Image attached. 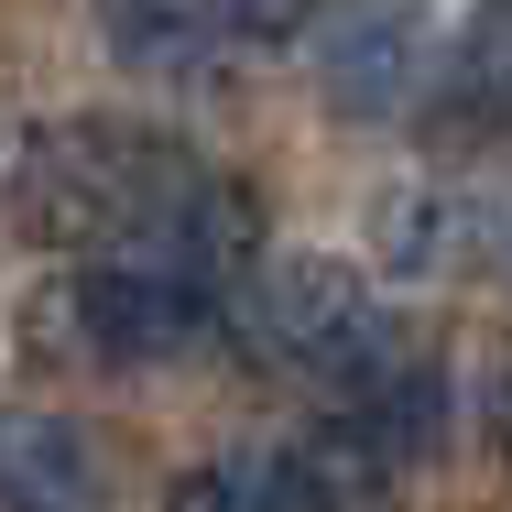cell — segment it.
<instances>
[{
  "label": "cell",
  "mask_w": 512,
  "mask_h": 512,
  "mask_svg": "<svg viewBox=\"0 0 512 512\" xmlns=\"http://www.w3.org/2000/svg\"><path fill=\"white\" fill-rule=\"evenodd\" d=\"M197 186V153L142 131V120H44L11 153V229L33 251H88L153 229L164 207Z\"/></svg>",
  "instance_id": "7a4b0ae2"
},
{
  "label": "cell",
  "mask_w": 512,
  "mask_h": 512,
  "mask_svg": "<svg viewBox=\"0 0 512 512\" xmlns=\"http://www.w3.org/2000/svg\"><path fill=\"white\" fill-rule=\"evenodd\" d=\"M207 33H229V44H295L316 22V0H197Z\"/></svg>",
  "instance_id": "ba28073f"
},
{
  "label": "cell",
  "mask_w": 512,
  "mask_h": 512,
  "mask_svg": "<svg viewBox=\"0 0 512 512\" xmlns=\"http://www.w3.org/2000/svg\"><path fill=\"white\" fill-rule=\"evenodd\" d=\"M229 327H251L284 371L327 382L338 404H349V393H371V382L404 360V338H393L382 295H371L349 262H316V251H295V262H251V284H240Z\"/></svg>",
  "instance_id": "3957f363"
},
{
  "label": "cell",
  "mask_w": 512,
  "mask_h": 512,
  "mask_svg": "<svg viewBox=\"0 0 512 512\" xmlns=\"http://www.w3.org/2000/svg\"><path fill=\"white\" fill-rule=\"evenodd\" d=\"M371 502H382V480L338 436H316V447H218L175 480V512H371Z\"/></svg>",
  "instance_id": "277c9868"
},
{
  "label": "cell",
  "mask_w": 512,
  "mask_h": 512,
  "mask_svg": "<svg viewBox=\"0 0 512 512\" xmlns=\"http://www.w3.org/2000/svg\"><path fill=\"white\" fill-rule=\"evenodd\" d=\"M99 502H109V480H99L88 425L0 404V512H99Z\"/></svg>",
  "instance_id": "8992f818"
},
{
  "label": "cell",
  "mask_w": 512,
  "mask_h": 512,
  "mask_svg": "<svg viewBox=\"0 0 512 512\" xmlns=\"http://www.w3.org/2000/svg\"><path fill=\"white\" fill-rule=\"evenodd\" d=\"M109 44L131 77H186L207 44V11L197 0H109Z\"/></svg>",
  "instance_id": "52a82bcc"
},
{
  "label": "cell",
  "mask_w": 512,
  "mask_h": 512,
  "mask_svg": "<svg viewBox=\"0 0 512 512\" xmlns=\"http://www.w3.org/2000/svg\"><path fill=\"white\" fill-rule=\"evenodd\" d=\"M251 262H262V207L240 175H218L197 164V186L164 207L153 229H131V240H109L99 262H77L66 273V338L109 360V371H142V360H186L207 349L229 306H240V284H251Z\"/></svg>",
  "instance_id": "6da1fadb"
},
{
  "label": "cell",
  "mask_w": 512,
  "mask_h": 512,
  "mask_svg": "<svg viewBox=\"0 0 512 512\" xmlns=\"http://www.w3.org/2000/svg\"><path fill=\"white\" fill-rule=\"evenodd\" d=\"M316 77L349 120H382L414 99V11L404 0H338L327 11V44H316Z\"/></svg>",
  "instance_id": "5b68a950"
}]
</instances>
